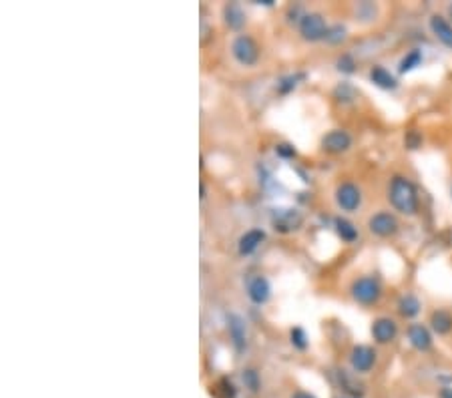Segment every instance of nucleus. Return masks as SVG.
<instances>
[{
	"instance_id": "f257e3e1",
	"label": "nucleus",
	"mask_w": 452,
	"mask_h": 398,
	"mask_svg": "<svg viewBox=\"0 0 452 398\" xmlns=\"http://www.w3.org/2000/svg\"><path fill=\"white\" fill-rule=\"evenodd\" d=\"M388 201L392 203V208L404 215H414L418 211V193L416 188L412 186L410 179L396 175L390 181L388 189Z\"/></svg>"
},
{
	"instance_id": "f03ea898",
	"label": "nucleus",
	"mask_w": 452,
	"mask_h": 398,
	"mask_svg": "<svg viewBox=\"0 0 452 398\" xmlns=\"http://www.w3.org/2000/svg\"><path fill=\"white\" fill-rule=\"evenodd\" d=\"M350 292H352V298L356 300L358 304L364 306L376 304L382 298L380 281L374 280V278H358L352 283Z\"/></svg>"
},
{
	"instance_id": "7ed1b4c3",
	"label": "nucleus",
	"mask_w": 452,
	"mask_h": 398,
	"mask_svg": "<svg viewBox=\"0 0 452 398\" xmlns=\"http://www.w3.org/2000/svg\"><path fill=\"white\" fill-rule=\"evenodd\" d=\"M232 52H234L236 61H238L239 65H243V67H251L260 59V48L256 45V41L251 37H247V34H239L238 39L234 41Z\"/></svg>"
},
{
	"instance_id": "20e7f679",
	"label": "nucleus",
	"mask_w": 452,
	"mask_h": 398,
	"mask_svg": "<svg viewBox=\"0 0 452 398\" xmlns=\"http://www.w3.org/2000/svg\"><path fill=\"white\" fill-rule=\"evenodd\" d=\"M328 24L324 21L322 14L318 12H309V14H304L302 21H300V32L302 37L309 41V43H316V41H322L328 37Z\"/></svg>"
},
{
	"instance_id": "39448f33",
	"label": "nucleus",
	"mask_w": 452,
	"mask_h": 398,
	"mask_svg": "<svg viewBox=\"0 0 452 398\" xmlns=\"http://www.w3.org/2000/svg\"><path fill=\"white\" fill-rule=\"evenodd\" d=\"M368 228H370L372 234L378 235V237H390V235H394L398 232V219L392 213L380 211V213L370 217Z\"/></svg>"
},
{
	"instance_id": "423d86ee",
	"label": "nucleus",
	"mask_w": 452,
	"mask_h": 398,
	"mask_svg": "<svg viewBox=\"0 0 452 398\" xmlns=\"http://www.w3.org/2000/svg\"><path fill=\"white\" fill-rule=\"evenodd\" d=\"M336 203L344 211H356L362 203V191L354 183H342L336 189Z\"/></svg>"
},
{
	"instance_id": "0eeeda50",
	"label": "nucleus",
	"mask_w": 452,
	"mask_h": 398,
	"mask_svg": "<svg viewBox=\"0 0 452 398\" xmlns=\"http://www.w3.org/2000/svg\"><path fill=\"white\" fill-rule=\"evenodd\" d=\"M350 364L352 368L360 372V375H366L374 368L376 364V352L372 350L370 346H356L352 354H350Z\"/></svg>"
},
{
	"instance_id": "6e6552de",
	"label": "nucleus",
	"mask_w": 452,
	"mask_h": 398,
	"mask_svg": "<svg viewBox=\"0 0 452 398\" xmlns=\"http://www.w3.org/2000/svg\"><path fill=\"white\" fill-rule=\"evenodd\" d=\"M350 145H352V137L342 129H333L322 139V147L328 153H344L350 149Z\"/></svg>"
},
{
	"instance_id": "1a4fd4ad",
	"label": "nucleus",
	"mask_w": 452,
	"mask_h": 398,
	"mask_svg": "<svg viewBox=\"0 0 452 398\" xmlns=\"http://www.w3.org/2000/svg\"><path fill=\"white\" fill-rule=\"evenodd\" d=\"M398 334V326L392 318H378L372 324V336L378 344H388L396 338Z\"/></svg>"
},
{
	"instance_id": "9d476101",
	"label": "nucleus",
	"mask_w": 452,
	"mask_h": 398,
	"mask_svg": "<svg viewBox=\"0 0 452 398\" xmlns=\"http://www.w3.org/2000/svg\"><path fill=\"white\" fill-rule=\"evenodd\" d=\"M408 342L412 344V348L420 352H427L432 348V336L427 326L422 324H412L408 328Z\"/></svg>"
},
{
	"instance_id": "9b49d317",
	"label": "nucleus",
	"mask_w": 452,
	"mask_h": 398,
	"mask_svg": "<svg viewBox=\"0 0 452 398\" xmlns=\"http://www.w3.org/2000/svg\"><path fill=\"white\" fill-rule=\"evenodd\" d=\"M430 28L434 32V37L444 45V47L452 48V24L444 19V17H438L434 14L430 19Z\"/></svg>"
},
{
	"instance_id": "f8f14e48",
	"label": "nucleus",
	"mask_w": 452,
	"mask_h": 398,
	"mask_svg": "<svg viewBox=\"0 0 452 398\" xmlns=\"http://www.w3.org/2000/svg\"><path fill=\"white\" fill-rule=\"evenodd\" d=\"M247 294H249V300H251V302H256V304H265L267 298H269V283H267L265 278L258 276V278H254V280L249 281V286H247Z\"/></svg>"
},
{
	"instance_id": "ddd939ff",
	"label": "nucleus",
	"mask_w": 452,
	"mask_h": 398,
	"mask_svg": "<svg viewBox=\"0 0 452 398\" xmlns=\"http://www.w3.org/2000/svg\"><path fill=\"white\" fill-rule=\"evenodd\" d=\"M263 239H265V234H263L262 230H249L247 234L239 239V254L241 256L254 254L260 248V243H262Z\"/></svg>"
},
{
	"instance_id": "4468645a",
	"label": "nucleus",
	"mask_w": 452,
	"mask_h": 398,
	"mask_svg": "<svg viewBox=\"0 0 452 398\" xmlns=\"http://www.w3.org/2000/svg\"><path fill=\"white\" fill-rule=\"evenodd\" d=\"M430 326L436 334H449L452 330V316L446 310H436L432 316H430Z\"/></svg>"
},
{
	"instance_id": "2eb2a0df",
	"label": "nucleus",
	"mask_w": 452,
	"mask_h": 398,
	"mask_svg": "<svg viewBox=\"0 0 452 398\" xmlns=\"http://www.w3.org/2000/svg\"><path fill=\"white\" fill-rule=\"evenodd\" d=\"M370 79L374 85H378L380 89H396V79L390 74V70L384 69V67H374L370 70Z\"/></svg>"
},
{
	"instance_id": "dca6fc26",
	"label": "nucleus",
	"mask_w": 452,
	"mask_h": 398,
	"mask_svg": "<svg viewBox=\"0 0 452 398\" xmlns=\"http://www.w3.org/2000/svg\"><path fill=\"white\" fill-rule=\"evenodd\" d=\"M420 300L416 298V296H412V294H406L400 298V302H398V312L404 316V318H414V316H418L420 314Z\"/></svg>"
},
{
	"instance_id": "f3484780",
	"label": "nucleus",
	"mask_w": 452,
	"mask_h": 398,
	"mask_svg": "<svg viewBox=\"0 0 452 398\" xmlns=\"http://www.w3.org/2000/svg\"><path fill=\"white\" fill-rule=\"evenodd\" d=\"M225 23L232 28H241L245 24V14L241 12L238 4H227L225 6Z\"/></svg>"
},
{
	"instance_id": "a211bd4d",
	"label": "nucleus",
	"mask_w": 452,
	"mask_h": 398,
	"mask_svg": "<svg viewBox=\"0 0 452 398\" xmlns=\"http://www.w3.org/2000/svg\"><path fill=\"white\" fill-rule=\"evenodd\" d=\"M420 63H422V52H420V50H412V52H408L404 59L400 61L398 70H400V72H410L412 69L420 67Z\"/></svg>"
},
{
	"instance_id": "6ab92c4d",
	"label": "nucleus",
	"mask_w": 452,
	"mask_h": 398,
	"mask_svg": "<svg viewBox=\"0 0 452 398\" xmlns=\"http://www.w3.org/2000/svg\"><path fill=\"white\" fill-rule=\"evenodd\" d=\"M336 228H338V234L342 235V239H346V241H354L358 237V230L348 219H336Z\"/></svg>"
},
{
	"instance_id": "aec40b11",
	"label": "nucleus",
	"mask_w": 452,
	"mask_h": 398,
	"mask_svg": "<svg viewBox=\"0 0 452 398\" xmlns=\"http://www.w3.org/2000/svg\"><path fill=\"white\" fill-rule=\"evenodd\" d=\"M229 330H232V336H234L236 344H238V346H241V344H243V340H245V330H243V324H241V320H239V318H232Z\"/></svg>"
},
{
	"instance_id": "412c9836",
	"label": "nucleus",
	"mask_w": 452,
	"mask_h": 398,
	"mask_svg": "<svg viewBox=\"0 0 452 398\" xmlns=\"http://www.w3.org/2000/svg\"><path fill=\"white\" fill-rule=\"evenodd\" d=\"M291 344L300 350H306L308 348V340H306V334L302 328L291 330Z\"/></svg>"
},
{
	"instance_id": "4be33fe9",
	"label": "nucleus",
	"mask_w": 452,
	"mask_h": 398,
	"mask_svg": "<svg viewBox=\"0 0 452 398\" xmlns=\"http://www.w3.org/2000/svg\"><path fill=\"white\" fill-rule=\"evenodd\" d=\"M344 32H346V30H344L342 26H333V28L328 30L326 41H328V43H340V41H344V37H346Z\"/></svg>"
},
{
	"instance_id": "5701e85b",
	"label": "nucleus",
	"mask_w": 452,
	"mask_h": 398,
	"mask_svg": "<svg viewBox=\"0 0 452 398\" xmlns=\"http://www.w3.org/2000/svg\"><path fill=\"white\" fill-rule=\"evenodd\" d=\"M340 70H346V72H352L354 70V61L350 59V57H344V59H340V63H338Z\"/></svg>"
},
{
	"instance_id": "b1692460",
	"label": "nucleus",
	"mask_w": 452,
	"mask_h": 398,
	"mask_svg": "<svg viewBox=\"0 0 452 398\" xmlns=\"http://www.w3.org/2000/svg\"><path fill=\"white\" fill-rule=\"evenodd\" d=\"M278 153L284 155V157H294V155H296V151L289 149V145H280V147H278Z\"/></svg>"
},
{
	"instance_id": "393cba45",
	"label": "nucleus",
	"mask_w": 452,
	"mask_h": 398,
	"mask_svg": "<svg viewBox=\"0 0 452 398\" xmlns=\"http://www.w3.org/2000/svg\"><path fill=\"white\" fill-rule=\"evenodd\" d=\"M291 398H316V397H311L309 392H302V390H300V392H296Z\"/></svg>"
},
{
	"instance_id": "a878e982",
	"label": "nucleus",
	"mask_w": 452,
	"mask_h": 398,
	"mask_svg": "<svg viewBox=\"0 0 452 398\" xmlns=\"http://www.w3.org/2000/svg\"><path fill=\"white\" fill-rule=\"evenodd\" d=\"M451 14H452V4H451Z\"/></svg>"
}]
</instances>
